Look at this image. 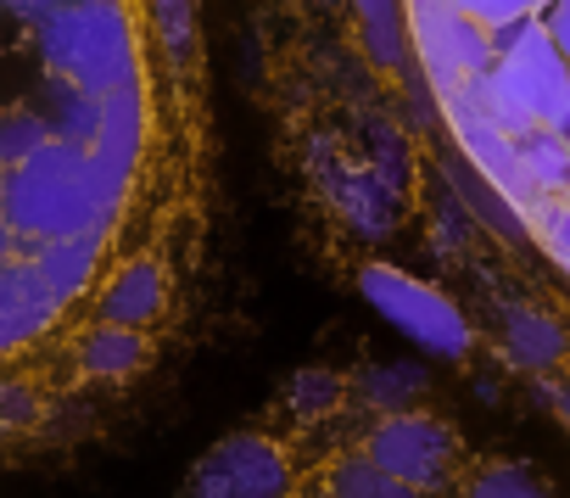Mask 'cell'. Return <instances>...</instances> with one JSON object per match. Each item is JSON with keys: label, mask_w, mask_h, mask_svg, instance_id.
Masks as SVG:
<instances>
[{"label": "cell", "mask_w": 570, "mask_h": 498, "mask_svg": "<svg viewBox=\"0 0 570 498\" xmlns=\"http://www.w3.org/2000/svg\"><path fill=\"white\" fill-rule=\"evenodd\" d=\"M51 12L62 0H0V453L51 437L90 398L79 353L107 325L101 292L129 264L96 246L107 224L96 152L112 96L46 62Z\"/></svg>", "instance_id": "1"}, {"label": "cell", "mask_w": 570, "mask_h": 498, "mask_svg": "<svg viewBox=\"0 0 570 498\" xmlns=\"http://www.w3.org/2000/svg\"><path fill=\"white\" fill-rule=\"evenodd\" d=\"M459 90L475 96V107L509 135L570 124V62L548 40L542 18L492 29V68L464 79Z\"/></svg>", "instance_id": "2"}, {"label": "cell", "mask_w": 570, "mask_h": 498, "mask_svg": "<svg viewBox=\"0 0 570 498\" xmlns=\"http://www.w3.org/2000/svg\"><path fill=\"white\" fill-rule=\"evenodd\" d=\"M358 448L381 470H392L397 481H409V487H420L431 498L448 492L459 465H464V437L431 409H386V414H375L370 431L358 437Z\"/></svg>", "instance_id": "3"}, {"label": "cell", "mask_w": 570, "mask_h": 498, "mask_svg": "<svg viewBox=\"0 0 570 498\" xmlns=\"http://www.w3.org/2000/svg\"><path fill=\"white\" fill-rule=\"evenodd\" d=\"M358 292L375 303V314L386 325H397L403 336H414L436 359H470V348H475L470 314L453 297H442L436 286H425L392 264H370V270H358Z\"/></svg>", "instance_id": "4"}, {"label": "cell", "mask_w": 570, "mask_h": 498, "mask_svg": "<svg viewBox=\"0 0 570 498\" xmlns=\"http://www.w3.org/2000/svg\"><path fill=\"white\" fill-rule=\"evenodd\" d=\"M297 453L268 431H229L213 442L185 481V498H292Z\"/></svg>", "instance_id": "5"}, {"label": "cell", "mask_w": 570, "mask_h": 498, "mask_svg": "<svg viewBox=\"0 0 570 498\" xmlns=\"http://www.w3.org/2000/svg\"><path fill=\"white\" fill-rule=\"evenodd\" d=\"M409 40L442 96L492 68V29L464 18L453 0H409Z\"/></svg>", "instance_id": "6"}, {"label": "cell", "mask_w": 570, "mask_h": 498, "mask_svg": "<svg viewBox=\"0 0 570 498\" xmlns=\"http://www.w3.org/2000/svg\"><path fill=\"white\" fill-rule=\"evenodd\" d=\"M442 101H448L453 135H459V146L470 152V163L481 168V179H492L514 207H525V213H531L542 196L525 185V168H520V146H514V135H509V129H498V124L475 107V96H464V90H448Z\"/></svg>", "instance_id": "7"}, {"label": "cell", "mask_w": 570, "mask_h": 498, "mask_svg": "<svg viewBox=\"0 0 570 498\" xmlns=\"http://www.w3.org/2000/svg\"><path fill=\"white\" fill-rule=\"evenodd\" d=\"M314 498H431L409 481H397L392 470H381L364 448H347L336 453L325 470H320V492Z\"/></svg>", "instance_id": "8"}, {"label": "cell", "mask_w": 570, "mask_h": 498, "mask_svg": "<svg viewBox=\"0 0 570 498\" xmlns=\"http://www.w3.org/2000/svg\"><path fill=\"white\" fill-rule=\"evenodd\" d=\"M503 353L520 370H548L564 359V325L537 309H503Z\"/></svg>", "instance_id": "9"}, {"label": "cell", "mask_w": 570, "mask_h": 498, "mask_svg": "<svg viewBox=\"0 0 570 498\" xmlns=\"http://www.w3.org/2000/svg\"><path fill=\"white\" fill-rule=\"evenodd\" d=\"M514 146H520L525 185L537 196H564V185H570V135L564 129H525V135H514Z\"/></svg>", "instance_id": "10"}, {"label": "cell", "mask_w": 570, "mask_h": 498, "mask_svg": "<svg viewBox=\"0 0 570 498\" xmlns=\"http://www.w3.org/2000/svg\"><path fill=\"white\" fill-rule=\"evenodd\" d=\"M353 12L364 23V46L381 68H403L409 62V0H353Z\"/></svg>", "instance_id": "11"}, {"label": "cell", "mask_w": 570, "mask_h": 498, "mask_svg": "<svg viewBox=\"0 0 570 498\" xmlns=\"http://www.w3.org/2000/svg\"><path fill=\"white\" fill-rule=\"evenodd\" d=\"M459 498H559L531 465H514V459H492L481 470L464 476V492Z\"/></svg>", "instance_id": "12"}, {"label": "cell", "mask_w": 570, "mask_h": 498, "mask_svg": "<svg viewBox=\"0 0 570 498\" xmlns=\"http://www.w3.org/2000/svg\"><path fill=\"white\" fill-rule=\"evenodd\" d=\"M146 12H151V29H157L163 51L174 62H190L196 57V7L190 0H146Z\"/></svg>", "instance_id": "13"}, {"label": "cell", "mask_w": 570, "mask_h": 498, "mask_svg": "<svg viewBox=\"0 0 570 498\" xmlns=\"http://www.w3.org/2000/svg\"><path fill=\"white\" fill-rule=\"evenodd\" d=\"M531 235L548 246V258L559 270H570V202L564 196H542L531 207Z\"/></svg>", "instance_id": "14"}, {"label": "cell", "mask_w": 570, "mask_h": 498, "mask_svg": "<svg viewBox=\"0 0 570 498\" xmlns=\"http://www.w3.org/2000/svg\"><path fill=\"white\" fill-rule=\"evenodd\" d=\"M464 18H475L481 29H503V23H520V18H542L548 0H453Z\"/></svg>", "instance_id": "15"}, {"label": "cell", "mask_w": 570, "mask_h": 498, "mask_svg": "<svg viewBox=\"0 0 570 498\" xmlns=\"http://www.w3.org/2000/svg\"><path fill=\"white\" fill-rule=\"evenodd\" d=\"M542 29L559 46V57L570 62V0H548V7H542Z\"/></svg>", "instance_id": "16"}, {"label": "cell", "mask_w": 570, "mask_h": 498, "mask_svg": "<svg viewBox=\"0 0 570 498\" xmlns=\"http://www.w3.org/2000/svg\"><path fill=\"white\" fill-rule=\"evenodd\" d=\"M553 409H559V420L570 426V387H559V392H553Z\"/></svg>", "instance_id": "17"}, {"label": "cell", "mask_w": 570, "mask_h": 498, "mask_svg": "<svg viewBox=\"0 0 570 498\" xmlns=\"http://www.w3.org/2000/svg\"><path fill=\"white\" fill-rule=\"evenodd\" d=\"M292 498H314V492H303V487H297V492H292Z\"/></svg>", "instance_id": "18"}, {"label": "cell", "mask_w": 570, "mask_h": 498, "mask_svg": "<svg viewBox=\"0 0 570 498\" xmlns=\"http://www.w3.org/2000/svg\"><path fill=\"white\" fill-rule=\"evenodd\" d=\"M564 202H570V185H564Z\"/></svg>", "instance_id": "19"}, {"label": "cell", "mask_w": 570, "mask_h": 498, "mask_svg": "<svg viewBox=\"0 0 570 498\" xmlns=\"http://www.w3.org/2000/svg\"><path fill=\"white\" fill-rule=\"evenodd\" d=\"M564 135H570V124H564Z\"/></svg>", "instance_id": "20"}]
</instances>
